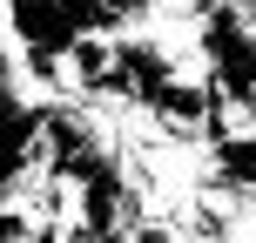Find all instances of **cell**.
Returning <instances> with one entry per match:
<instances>
[{
    "label": "cell",
    "mask_w": 256,
    "mask_h": 243,
    "mask_svg": "<svg viewBox=\"0 0 256 243\" xmlns=\"http://www.w3.org/2000/svg\"><path fill=\"white\" fill-rule=\"evenodd\" d=\"M0 34H14V54H54V61H68V48L81 41V7L14 0V7H0Z\"/></svg>",
    "instance_id": "cell-1"
},
{
    "label": "cell",
    "mask_w": 256,
    "mask_h": 243,
    "mask_svg": "<svg viewBox=\"0 0 256 243\" xmlns=\"http://www.w3.org/2000/svg\"><path fill=\"white\" fill-rule=\"evenodd\" d=\"M209 182L230 189V196H256V135L216 142V149H209Z\"/></svg>",
    "instance_id": "cell-2"
}]
</instances>
